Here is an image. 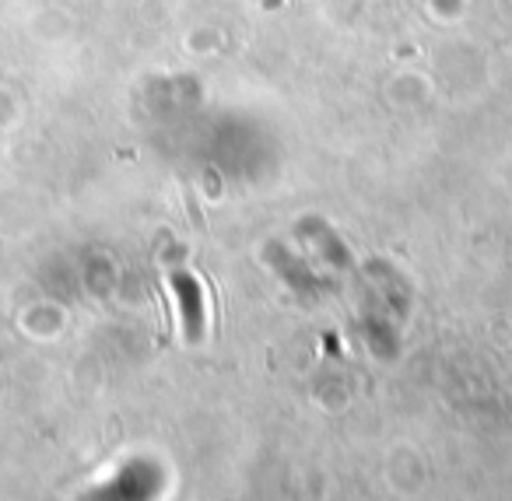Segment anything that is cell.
Listing matches in <instances>:
<instances>
[{
    "label": "cell",
    "instance_id": "obj_1",
    "mask_svg": "<svg viewBox=\"0 0 512 501\" xmlns=\"http://www.w3.org/2000/svg\"><path fill=\"white\" fill-rule=\"evenodd\" d=\"M172 298L179 305V323H183L186 344H200L207 330V305H204V284L190 270H172L169 274Z\"/></svg>",
    "mask_w": 512,
    "mask_h": 501
}]
</instances>
